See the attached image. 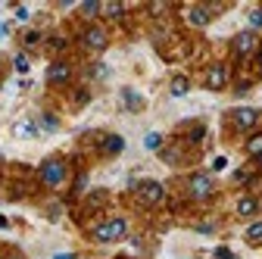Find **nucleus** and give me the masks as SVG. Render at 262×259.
Returning <instances> with one entry per match:
<instances>
[{
	"instance_id": "25",
	"label": "nucleus",
	"mask_w": 262,
	"mask_h": 259,
	"mask_svg": "<svg viewBox=\"0 0 262 259\" xmlns=\"http://www.w3.org/2000/svg\"><path fill=\"white\" fill-rule=\"evenodd\" d=\"M16 69H19V72H28V59H25V56H16Z\"/></svg>"
},
{
	"instance_id": "13",
	"label": "nucleus",
	"mask_w": 262,
	"mask_h": 259,
	"mask_svg": "<svg viewBox=\"0 0 262 259\" xmlns=\"http://www.w3.org/2000/svg\"><path fill=\"white\" fill-rule=\"evenodd\" d=\"M122 97H125V103H128V109H131V113H138V109L143 106V100H141V94H134L131 88H125V91H122Z\"/></svg>"
},
{
	"instance_id": "29",
	"label": "nucleus",
	"mask_w": 262,
	"mask_h": 259,
	"mask_svg": "<svg viewBox=\"0 0 262 259\" xmlns=\"http://www.w3.org/2000/svg\"><path fill=\"white\" fill-rule=\"evenodd\" d=\"M56 259H72V256H69V253H60V256H56Z\"/></svg>"
},
{
	"instance_id": "16",
	"label": "nucleus",
	"mask_w": 262,
	"mask_h": 259,
	"mask_svg": "<svg viewBox=\"0 0 262 259\" xmlns=\"http://www.w3.org/2000/svg\"><path fill=\"white\" fill-rule=\"evenodd\" d=\"M247 240L250 244H262V222H253L247 228Z\"/></svg>"
},
{
	"instance_id": "1",
	"label": "nucleus",
	"mask_w": 262,
	"mask_h": 259,
	"mask_svg": "<svg viewBox=\"0 0 262 259\" xmlns=\"http://www.w3.org/2000/svg\"><path fill=\"white\" fill-rule=\"evenodd\" d=\"M41 181L50 187H60L63 181H66V162L63 159H47V162H41Z\"/></svg>"
},
{
	"instance_id": "27",
	"label": "nucleus",
	"mask_w": 262,
	"mask_h": 259,
	"mask_svg": "<svg viewBox=\"0 0 262 259\" xmlns=\"http://www.w3.org/2000/svg\"><path fill=\"white\" fill-rule=\"evenodd\" d=\"M0 38H6V22H0Z\"/></svg>"
},
{
	"instance_id": "32",
	"label": "nucleus",
	"mask_w": 262,
	"mask_h": 259,
	"mask_svg": "<svg viewBox=\"0 0 262 259\" xmlns=\"http://www.w3.org/2000/svg\"><path fill=\"white\" fill-rule=\"evenodd\" d=\"M13 259H19V256H13Z\"/></svg>"
},
{
	"instance_id": "15",
	"label": "nucleus",
	"mask_w": 262,
	"mask_h": 259,
	"mask_svg": "<svg viewBox=\"0 0 262 259\" xmlns=\"http://www.w3.org/2000/svg\"><path fill=\"white\" fill-rule=\"evenodd\" d=\"M247 153L250 156H262V134H253L247 141Z\"/></svg>"
},
{
	"instance_id": "23",
	"label": "nucleus",
	"mask_w": 262,
	"mask_h": 259,
	"mask_svg": "<svg viewBox=\"0 0 262 259\" xmlns=\"http://www.w3.org/2000/svg\"><path fill=\"white\" fill-rule=\"evenodd\" d=\"M81 13H88V16L100 13V3H94V0H91V3H84V6H81Z\"/></svg>"
},
{
	"instance_id": "8",
	"label": "nucleus",
	"mask_w": 262,
	"mask_h": 259,
	"mask_svg": "<svg viewBox=\"0 0 262 259\" xmlns=\"http://www.w3.org/2000/svg\"><path fill=\"white\" fill-rule=\"evenodd\" d=\"M225 81H228V69H225V66H215V69H209V75H206V84H209L213 91L225 88Z\"/></svg>"
},
{
	"instance_id": "12",
	"label": "nucleus",
	"mask_w": 262,
	"mask_h": 259,
	"mask_svg": "<svg viewBox=\"0 0 262 259\" xmlns=\"http://www.w3.org/2000/svg\"><path fill=\"white\" fill-rule=\"evenodd\" d=\"M256 209H259V200H256V197H240V203H238V212H240V215H253Z\"/></svg>"
},
{
	"instance_id": "21",
	"label": "nucleus",
	"mask_w": 262,
	"mask_h": 259,
	"mask_svg": "<svg viewBox=\"0 0 262 259\" xmlns=\"http://www.w3.org/2000/svg\"><path fill=\"white\" fill-rule=\"evenodd\" d=\"M16 131H19L22 137H31V134H35V128H31V122H22L19 128H16Z\"/></svg>"
},
{
	"instance_id": "30",
	"label": "nucleus",
	"mask_w": 262,
	"mask_h": 259,
	"mask_svg": "<svg viewBox=\"0 0 262 259\" xmlns=\"http://www.w3.org/2000/svg\"><path fill=\"white\" fill-rule=\"evenodd\" d=\"M259 66H262V47H259Z\"/></svg>"
},
{
	"instance_id": "22",
	"label": "nucleus",
	"mask_w": 262,
	"mask_h": 259,
	"mask_svg": "<svg viewBox=\"0 0 262 259\" xmlns=\"http://www.w3.org/2000/svg\"><path fill=\"white\" fill-rule=\"evenodd\" d=\"M215 259H238V256H234L228 247H218V250H215Z\"/></svg>"
},
{
	"instance_id": "9",
	"label": "nucleus",
	"mask_w": 262,
	"mask_h": 259,
	"mask_svg": "<svg viewBox=\"0 0 262 259\" xmlns=\"http://www.w3.org/2000/svg\"><path fill=\"white\" fill-rule=\"evenodd\" d=\"M125 150V141L119 134H109V137H103V153H109V156H116V153H122Z\"/></svg>"
},
{
	"instance_id": "20",
	"label": "nucleus",
	"mask_w": 262,
	"mask_h": 259,
	"mask_svg": "<svg viewBox=\"0 0 262 259\" xmlns=\"http://www.w3.org/2000/svg\"><path fill=\"white\" fill-rule=\"evenodd\" d=\"M103 13H106V16H113V19H119V16H122V3H106V6H103Z\"/></svg>"
},
{
	"instance_id": "26",
	"label": "nucleus",
	"mask_w": 262,
	"mask_h": 259,
	"mask_svg": "<svg viewBox=\"0 0 262 259\" xmlns=\"http://www.w3.org/2000/svg\"><path fill=\"white\" fill-rule=\"evenodd\" d=\"M197 231H200V234H213V225H209V222H203V225H197Z\"/></svg>"
},
{
	"instance_id": "11",
	"label": "nucleus",
	"mask_w": 262,
	"mask_h": 259,
	"mask_svg": "<svg viewBox=\"0 0 262 259\" xmlns=\"http://www.w3.org/2000/svg\"><path fill=\"white\" fill-rule=\"evenodd\" d=\"M188 19H191V25H197V28H203V25H209V10H203V6H191Z\"/></svg>"
},
{
	"instance_id": "31",
	"label": "nucleus",
	"mask_w": 262,
	"mask_h": 259,
	"mask_svg": "<svg viewBox=\"0 0 262 259\" xmlns=\"http://www.w3.org/2000/svg\"><path fill=\"white\" fill-rule=\"evenodd\" d=\"M259 166H262V156H259Z\"/></svg>"
},
{
	"instance_id": "7",
	"label": "nucleus",
	"mask_w": 262,
	"mask_h": 259,
	"mask_svg": "<svg viewBox=\"0 0 262 259\" xmlns=\"http://www.w3.org/2000/svg\"><path fill=\"white\" fill-rule=\"evenodd\" d=\"M234 122H238V128H253L259 122V113H256V109H250V106H240L238 113H234Z\"/></svg>"
},
{
	"instance_id": "28",
	"label": "nucleus",
	"mask_w": 262,
	"mask_h": 259,
	"mask_svg": "<svg viewBox=\"0 0 262 259\" xmlns=\"http://www.w3.org/2000/svg\"><path fill=\"white\" fill-rule=\"evenodd\" d=\"M6 225H10V222H6V219H3V215H0V228H6Z\"/></svg>"
},
{
	"instance_id": "10",
	"label": "nucleus",
	"mask_w": 262,
	"mask_h": 259,
	"mask_svg": "<svg viewBox=\"0 0 262 259\" xmlns=\"http://www.w3.org/2000/svg\"><path fill=\"white\" fill-rule=\"evenodd\" d=\"M47 78H50V81H56V84L66 81V78H69V66H66V63H53V66L47 69Z\"/></svg>"
},
{
	"instance_id": "5",
	"label": "nucleus",
	"mask_w": 262,
	"mask_h": 259,
	"mask_svg": "<svg viewBox=\"0 0 262 259\" xmlns=\"http://www.w3.org/2000/svg\"><path fill=\"white\" fill-rule=\"evenodd\" d=\"M234 50H238V56H250L253 50H256V34L253 31H240L238 38H234Z\"/></svg>"
},
{
	"instance_id": "17",
	"label": "nucleus",
	"mask_w": 262,
	"mask_h": 259,
	"mask_svg": "<svg viewBox=\"0 0 262 259\" xmlns=\"http://www.w3.org/2000/svg\"><path fill=\"white\" fill-rule=\"evenodd\" d=\"M250 28H253V31H262V6L250 10Z\"/></svg>"
},
{
	"instance_id": "3",
	"label": "nucleus",
	"mask_w": 262,
	"mask_h": 259,
	"mask_svg": "<svg viewBox=\"0 0 262 259\" xmlns=\"http://www.w3.org/2000/svg\"><path fill=\"white\" fill-rule=\"evenodd\" d=\"M213 191H215V184H213V178H209V175H193L191 178V194L197 197V200H206Z\"/></svg>"
},
{
	"instance_id": "2",
	"label": "nucleus",
	"mask_w": 262,
	"mask_h": 259,
	"mask_svg": "<svg viewBox=\"0 0 262 259\" xmlns=\"http://www.w3.org/2000/svg\"><path fill=\"white\" fill-rule=\"evenodd\" d=\"M125 234H128V222H125V219H113V222H106V225H97V231H94V237L100 240V244L122 240Z\"/></svg>"
},
{
	"instance_id": "14",
	"label": "nucleus",
	"mask_w": 262,
	"mask_h": 259,
	"mask_svg": "<svg viewBox=\"0 0 262 259\" xmlns=\"http://www.w3.org/2000/svg\"><path fill=\"white\" fill-rule=\"evenodd\" d=\"M188 91H191V81L184 78V75H178V78L172 81V97H184Z\"/></svg>"
},
{
	"instance_id": "6",
	"label": "nucleus",
	"mask_w": 262,
	"mask_h": 259,
	"mask_svg": "<svg viewBox=\"0 0 262 259\" xmlns=\"http://www.w3.org/2000/svg\"><path fill=\"white\" fill-rule=\"evenodd\" d=\"M84 47L88 50H103L106 47V31L103 28H88L84 31Z\"/></svg>"
},
{
	"instance_id": "18",
	"label": "nucleus",
	"mask_w": 262,
	"mask_h": 259,
	"mask_svg": "<svg viewBox=\"0 0 262 259\" xmlns=\"http://www.w3.org/2000/svg\"><path fill=\"white\" fill-rule=\"evenodd\" d=\"M159 144H163V137H159L156 131H150L147 137H143V147H147V150H156V147H159Z\"/></svg>"
},
{
	"instance_id": "4",
	"label": "nucleus",
	"mask_w": 262,
	"mask_h": 259,
	"mask_svg": "<svg viewBox=\"0 0 262 259\" xmlns=\"http://www.w3.org/2000/svg\"><path fill=\"white\" fill-rule=\"evenodd\" d=\"M163 197H166V191H163V184H159V181H147V184L141 187V200L150 203V206H156Z\"/></svg>"
},
{
	"instance_id": "24",
	"label": "nucleus",
	"mask_w": 262,
	"mask_h": 259,
	"mask_svg": "<svg viewBox=\"0 0 262 259\" xmlns=\"http://www.w3.org/2000/svg\"><path fill=\"white\" fill-rule=\"evenodd\" d=\"M225 166H228V159H225V156H215V159H213V169H215V172H222Z\"/></svg>"
},
{
	"instance_id": "19",
	"label": "nucleus",
	"mask_w": 262,
	"mask_h": 259,
	"mask_svg": "<svg viewBox=\"0 0 262 259\" xmlns=\"http://www.w3.org/2000/svg\"><path fill=\"white\" fill-rule=\"evenodd\" d=\"M56 116H41V128H44V131H56Z\"/></svg>"
}]
</instances>
